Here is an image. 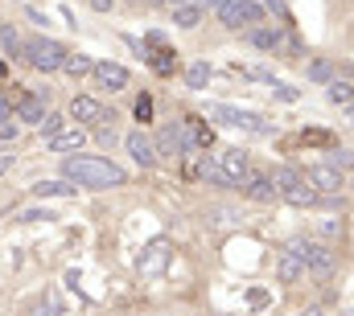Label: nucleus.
Instances as JSON below:
<instances>
[{
	"label": "nucleus",
	"instance_id": "1",
	"mask_svg": "<svg viewBox=\"0 0 354 316\" xmlns=\"http://www.w3.org/2000/svg\"><path fill=\"white\" fill-rule=\"evenodd\" d=\"M62 177L71 185H83V189H120L128 181V172L107 157H66L62 160Z\"/></svg>",
	"mask_w": 354,
	"mask_h": 316
},
{
	"label": "nucleus",
	"instance_id": "2",
	"mask_svg": "<svg viewBox=\"0 0 354 316\" xmlns=\"http://www.w3.org/2000/svg\"><path fill=\"white\" fill-rule=\"evenodd\" d=\"M272 177V185H276V197L280 201H288V206H297V210H305V206H317L322 197H317V189L305 181V172H297V168H272L268 172Z\"/></svg>",
	"mask_w": 354,
	"mask_h": 316
},
{
	"label": "nucleus",
	"instance_id": "3",
	"mask_svg": "<svg viewBox=\"0 0 354 316\" xmlns=\"http://www.w3.org/2000/svg\"><path fill=\"white\" fill-rule=\"evenodd\" d=\"M21 54H25V62L33 66V70H41V75H54V70H62L66 66V46L62 41H54V37H29L25 46H21Z\"/></svg>",
	"mask_w": 354,
	"mask_h": 316
},
{
	"label": "nucleus",
	"instance_id": "4",
	"mask_svg": "<svg viewBox=\"0 0 354 316\" xmlns=\"http://www.w3.org/2000/svg\"><path fill=\"white\" fill-rule=\"evenodd\" d=\"M288 250L305 263V271H313L317 279H330L334 275V267H338V259H334V250L322 242V238H292L288 242Z\"/></svg>",
	"mask_w": 354,
	"mask_h": 316
},
{
	"label": "nucleus",
	"instance_id": "5",
	"mask_svg": "<svg viewBox=\"0 0 354 316\" xmlns=\"http://www.w3.org/2000/svg\"><path fill=\"white\" fill-rule=\"evenodd\" d=\"M206 119H218L227 128H243V132H256V136H268L272 132V119L260 115V111H243V107H227V103H210L206 107Z\"/></svg>",
	"mask_w": 354,
	"mask_h": 316
},
{
	"label": "nucleus",
	"instance_id": "6",
	"mask_svg": "<svg viewBox=\"0 0 354 316\" xmlns=\"http://www.w3.org/2000/svg\"><path fill=\"white\" fill-rule=\"evenodd\" d=\"M218 21L227 29H252L256 21H264V8L256 0H223L218 4Z\"/></svg>",
	"mask_w": 354,
	"mask_h": 316
},
{
	"label": "nucleus",
	"instance_id": "7",
	"mask_svg": "<svg viewBox=\"0 0 354 316\" xmlns=\"http://www.w3.org/2000/svg\"><path fill=\"white\" fill-rule=\"evenodd\" d=\"M305 181L317 189V197H338V193L346 189V177H342V168H334V164H309V168H305Z\"/></svg>",
	"mask_w": 354,
	"mask_h": 316
},
{
	"label": "nucleus",
	"instance_id": "8",
	"mask_svg": "<svg viewBox=\"0 0 354 316\" xmlns=\"http://www.w3.org/2000/svg\"><path fill=\"white\" fill-rule=\"evenodd\" d=\"M157 144V160L161 157H169V160H177V157H194L198 148L185 140V132H181V124H169V128H161V136L153 140Z\"/></svg>",
	"mask_w": 354,
	"mask_h": 316
},
{
	"label": "nucleus",
	"instance_id": "9",
	"mask_svg": "<svg viewBox=\"0 0 354 316\" xmlns=\"http://www.w3.org/2000/svg\"><path fill=\"white\" fill-rule=\"evenodd\" d=\"M66 115H71V124H79V128H83V124L99 128V124L115 119V115H111V111H103V107H99V99H91V95H75V99H71V111H66Z\"/></svg>",
	"mask_w": 354,
	"mask_h": 316
},
{
	"label": "nucleus",
	"instance_id": "10",
	"mask_svg": "<svg viewBox=\"0 0 354 316\" xmlns=\"http://www.w3.org/2000/svg\"><path fill=\"white\" fill-rule=\"evenodd\" d=\"M214 164H218V172L227 177V185H243V181L252 177V164H248V157H243L239 148H223V152H214Z\"/></svg>",
	"mask_w": 354,
	"mask_h": 316
},
{
	"label": "nucleus",
	"instance_id": "11",
	"mask_svg": "<svg viewBox=\"0 0 354 316\" xmlns=\"http://www.w3.org/2000/svg\"><path fill=\"white\" fill-rule=\"evenodd\" d=\"M83 140H87V132H83L79 124H71V119H66L54 136H46V148H50V152H79V148H83Z\"/></svg>",
	"mask_w": 354,
	"mask_h": 316
},
{
	"label": "nucleus",
	"instance_id": "12",
	"mask_svg": "<svg viewBox=\"0 0 354 316\" xmlns=\"http://www.w3.org/2000/svg\"><path fill=\"white\" fill-rule=\"evenodd\" d=\"M124 148H128V157L136 160L140 168H153V164H157V144H153V136H145V132H128Z\"/></svg>",
	"mask_w": 354,
	"mask_h": 316
},
{
	"label": "nucleus",
	"instance_id": "13",
	"mask_svg": "<svg viewBox=\"0 0 354 316\" xmlns=\"http://www.w3.org/2000/svg\"><path fill=\"white\" fill-rule=\"evenodd\" d=\"M95 82L103 86V90H124L128 86V70L120 66V62H95Z\"/></svg>",
	"mask_w": 354,
	"mask_h": 316
},
{
	"label": "nucleus",
	"instance_id": "14",
	"mask_svg": "<svg viewBox=\"0 0 354 316\" xmlns=\"http://www.w3.org/2000/svg\"><path fill=\"white\" fill-rule=\"evenodd\" d=\"M181 132H185V140H189L198 152L214 144V132H210V124H202V115H185V119H181Z\"/></svg>",
	"mask_w": 354,
	"mask_h": 316
},
{
	"label": "nucleus",
	"instance_id": "15",
	"mask_svg": "<svg viewBox=\"0 0 354 316\" xmlns=\"http://www.w3.org/2000/svg\"><path fill=\"white\" fill-rule=\"evenodd\" d=\"M12 115H17L21 124H41V119H46V103H41V95H21V99L12 103Z\"/></svg>",
	"mask_w": 354,
	"mask_h": 316
},
{
	"label": "nucleus",
	"instance_id": "16",
	"mask_svg": "<svg viewBox=\"0 0 354 316\" xmlns=\"http://www.w3.org/2000/svg\"><path fill=\"white\" fill-rule=\"evenodd\" d=\"M276 275H280V284H301V279H305V263L284 246V250L276 255Z\"/></svg>",
	"mask_w": 354,
	"mask_h": 316
},
{
	"label": "nucleus",
	"instance_id": "17",
	"mask_svg": "<svg viewBox=\"0 0 354 316\" xmlns=\"http://www.w3.org/2000/svg\"><path fill=\"white\" fill-rule=\"evenodd\" d=\"M243 193H248L252 201H260V206H272V201H276V185H272V177H264V172H252V177L243 181Z\"/></svg>",
	"mask_w": 354,
	"mask_h": 316
},
{
	"label": "nucleus",
	"instance_id": "18",
	"mask_svg": "<svg viewBox=\"0 0 354 316\" xmlns=\"http://www.w3.org/2000/svg\"><path fill=\"white\" fill-rule=\"evenodd\" d=\"M149 46H153V70L157 75H169L174 70V50H165V41H161V33H149Z\"/></svg>",
	"mask_w": 354,
	"mask_h": 316
},
{
	"label": "nucleus",
	"instance_id": "19",
	"mask_svg": "<svg viewBox=\"0 0 354 316\" xmlns=\"http://www.w3.org/2000/svg\"><path fill=\"white\" fill-rule=\"evenodd\" d=\"M305 79L317 82V86H330V82H334V62H330V58H309Z\"/></svg>",
	"mask_w": 354,
	"mask_h": 316
},
{
	"label": "nucleus",
	"instance_id": "20",
	"mask_svg": "<svg viewBox=\"0 0 354 316\" xmlns=\"http://www.w3.org/2000/svg\"><path fill=\"white\" fill-rule=\"evenodd\" d=\"M75 189L79 185H71V181H37L33 197H75Z\"/></svg>",
	"mask_w": 354,
	"mask_h": 316
},
{
	"label": "nucleus",
	"instance_id": "21",
	"mask_svg": "<svg viewBox=\"0 0 354 316\" xmlns=\"http://www.w3.org/2000/svg\"><path fill=\"white\" fill-rule=\"evenodd\" d=\"M165 259H169V246L157 238V242L149 246V255L140 259V271H145V275H153V271H161V267H165Z\"/></svg>",
	"mask_w": 354,
	"mask_h": 316
},
{
	"label": "nucleus",
	"instance_id": "22",
	"mask_svg": "<svg viewBox=\"0 0 354 316\" xmlns=\"http://www.w3.org/2000/svg\"><path fill=\"white\" fill-rule=\"evenodd\" d=\"M326 95H330V103H334V107H351V103H354V82L334 79L330 86H326Z\"/></svg>",
	"mask_w": 354,
	"mask_h": 316
},
{
	"label": "nucleus",
	"instance_id": "23",
	"mask_svg": "<svg viewBox=\"0 0 354 316\" xmlns=\"http://www.w3.org/2000/svg\"><path fill=\"white\" fill-rule=\"evenodd\" d=\"M198 21H202V8H198V4H189V0H185V4H174V25L177 29H194Z\"/></svg>",
	"mask_w": 354,
	"mask_h": 316
},
{
	"label": "nucleus",
	"instance_id": "24",
	"mask_svg": "<svg viewBox=\"0 0 354 316\" xmlns=\"http://www.w3.org/2000/svg\"><path fill=\"white\" fill-rule=\"evenodd\" d=\"M206 82H210V66H206V62H194V66L185 70V86H189V90H206Z\"/></svg>",
	"mask_w": 354,
	"mask_h": 316
},
{
	"label": "nucleus",
	"instance_id": "25",
	"mask_svg": "<svg viewBox=\"0 0 354 316\" xmlns=\"http://www.w3.org/2000/svg\"><path fill=\"white\" fill-rule=\"evenodd\" d=\"M62 70L79 79V75H91V70H95V62H91L87 54H66V66H62Z\"/></svg>",
	"mask_w": 354,
	"mask_h": 316
},
{
	"label": "nucleus",
	"instance_id": "26",
	"mask_svg": "<svg viewBox=\"0 0 354 316\" xmlns=\"http://www.w3.org/2000/svg\"><path fill=\"white\" fill-rule=\"evenodd\" d=\"M0 46H4V54H8V58H17L25 41L17 37V29H12V25H0Z\"/></svg>",
	"mask_w": 354,
	"mask_h": 316
},
{
	"label": "nucleus",
	"instance_id": "27",
	"mask_svg": "<svg viewBox=\"0 0 354 316\" xmlns=\"http://www.w3.org/2000/svg\"><path fill=\"white\" fill-rule=\"evenodd\" d=\"M330 164H334V168H354V152L334 144V148H330Z\"/></svg>",
	"mask_w": 354,
	"mask_h": 316
},
{
	"label": "nucleus",
	"instance_id": "28",
	"mask_svg": "<svg viewBox=\"0 0 354 316\" xmlns=\"http://www.w3.org/2000/svg\"><path fill=\"white\" fill-rule=\"evenodd\" d=\"M317 235L322 238H338L342 235V218H322V222H317Z\"/></svg>",
	"mask_w": 354,
	"mask_h": 316
},
{
	"label": "nucleus",
	"instance_id": "29",
	"mask_svg": "<svg viewBox=\"0 0 354 316\" xmlns=\"http://www.w3.org/2000/svg\"><path fill=\"white\" fill-rule=\"evenodd\" d=\"M272 95H276V99H284V103H297V99H301V90H297V86H288V82H272Z\"/></svg>",
	"mask_w": 354,
	"mask_h": 316
},
{
	"label": "nucleus",
	"instance_id": "30",
	"mask_svg": "<svg viewBox=\"0 0 354 316\" xmlns=\"http://www.w3.org/2000/svg\"><path fill=\"white\" fill-rule=\"evenodd\" d=\"M235 218H239V214H235V210H227V206H214V210H210V222H214V226H231Z\"/></svg>",
	"mask_w": 354,
	"mask_h": 316
},
{
	"label": "nucleus",
	"instance_id": "31",
	"mask_svg": "<svg viewBox=\"0 0 354 316\" xmlns=\"http://www.w3.org/2000/svg\"><path fill=\"white\" fill-rule=\"evenodd\" d=\"M62 124H66V115H50V111H46V119H41V136H54Z\"/></svg>",
	"mask_w": 354,
	"mask_h": 316
},
{
	"label": "nucleus",
	"instance_id": "32",
	"mask_svg": "<svg viewBox=\"0 0 354 316\" xmlns=\"http://www.w3.org/2000/svg\"><path fill=\"white\" fill-rule=\"evenodd\" d=\"M301 140H305V144H326V148H334V136H330V132H317V128H313V132H305Z\"/></svg>",
	"mask_w": 354,
	"mask_h": 316
},
{
	"label": "nucleus",
	"instance_id": "33",
	"mask_svg": "<svg viewBox=\"0 0 354 316\" xmlns=\"http://www.w3.org/2000/svg\"><path fill=\"white\" fill-rule=\"evenodd\" d=\"M149 115H153V99H149V95H140V99H136V119L145 124Z\"/></svg>",
	"mask_w": 354,
	"mask_h": 316
},
{
	"label": "nucleus",
	"instance_id": "34",
	"mask_svg": "<svg viewBox=\"0 0 354 316\" xmlns=\"http://www.w3.org/2000/svg\"><path fill=\"white\" fill-rule=\"evenodd\" d=\"M17 218H21V222H46V218H54V214H50V210H21Z\"/></svg>",
	"mask_w": 354,
	"mask_h": 316
},
{
	"label": "nucleus",
	"instance_id": "35",
	"mask_svg": "<svg viewBox=\"0 0 354 316\" xmlns=\"http://www.w3.org/2000/svg\"><path fill=\"white\" fill-rule=\"evenodd\" d=\"M0 140H17V124H0Z\"/></svg>",
	"mask_w": 354,
	"mask_h": 316
},
{
	"label": "nucleus",
	"instance_id": "36",
	"mask_svg": "<svg viewBox=\"0 0 354 316\" xmlns=\"http://www.w3.org/2000/svg\"><path fill=\"white\" fill-rule=\"evenodd\" d=\"M189 4H198V8H202V12H206V8H218V4H223V0H189Z\"/></svg>",
	"mask_w": 354,
	"mask_h": 316
},
{
	"label": "nucleus",
	"instance_id": "37",
	"mask_svg": "<svg viewBox=\"0 0 354 316\" xmlns=\"http://www.w3.org/2000/svg\"><path fill=\"white\" fill-rule=\"evenodd\" d=\"M8 168H12V157H8V152H0V177H4Z\"/></svg>",
	"mask_w": 354,
	"mask_h": 316
},
{
	"label": "nucleus",
	"instance_id": "38",
	"mask_svg": "<svg viewBox=\"0 0 354 316\" xmlns=\"http://www.w3.org/2000/svg\"><path fill=\"white\" fill-rule=\"evenodd\" d=\"M268 4H272V8H276L280 17H288V4H284V0H268Z\"/></svg>",
	"mask_w": 354,
	"mask_h": 316
},
{
	"label": "nucleus",
	"instance_id": "39",
	"mask_svg": "<svg viewBox=\"0 0 354 316\" xmlns=\"http://www.w3.org/2000/svg\"><path fill=\"white\" fill-rule=\"evenodd\" d=\"M0 124H8V99L0 95Z\"/></svg>",
	"mask_w": 354,
	"mask_h": 316
},
{
	"label": "nucleus",
	"instance_id": "40",
	"mask_svg": "<svg viewBox=\"0 0 354 316\" xmlns=\"http://www.w3.org/2000/svg\"><path fill=\"white\" fill-rule=\"evenodd\" d=\"M149 4H157V8H174V4H185V0H149Z\"/></svg>",
	"mask_w": 354,
	"mask_h": 316
},
{
	"label": "nucleus",
	"instance_id": "41",
	"mask_svg": "<svg viewBox=\"0 0 354 316\" xmlns=\"http://www.w3.org/2000/svg\"><path fill=\"white\" fill-rule=\"evenodd\" d=\"M346 124H351V128H354V103H351V107H346Z\"/></svg>",
	"mask_w": 354,
	"mask_h": 316
},
{
	"label": "nucleus",
	"instance_id": "42",
	"mask_svg": "<svg viewBox=\"0 0 354 316\" xmlns=\"http://www.w3.org/2000/svg\"><path fill=\"white\" fill-rule=\"evenodd\" d=\"M297 316H322V308H305V313H297Z\"/></svg>",
	"mask_w": 354,
	"mask_h": 316
},
{
	"label": "nucleus",
	"instance_id": "43",
	"mask_svg": "<svg viewBox=\"0 0 354 316\" xmlns=\"http://www.w3.org/2000/svg\"><path fill=\"white\" fill-rule=\"evenodd\" d=\"M4 75H8V66H4V62H0V79H4Z\"/></svg>",
	"mask_w": 354,
	"mask_h": 316
}]
</instances>
